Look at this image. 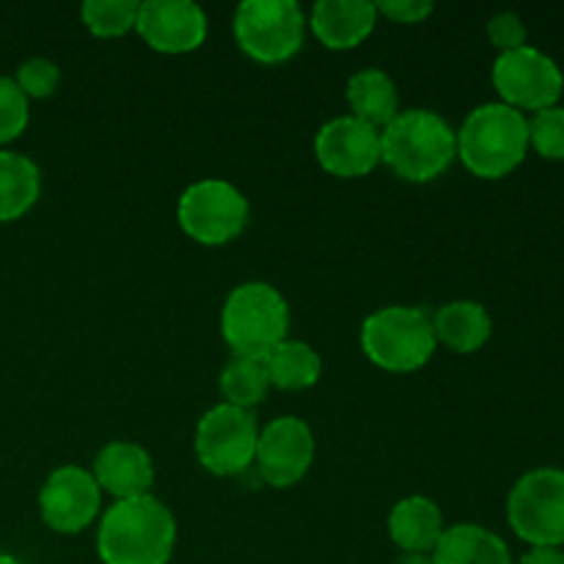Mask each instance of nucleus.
I'll return each mask as SVG.
<instances>
[{"instance_id":"obj_11","label":"nucleus","mask_w":564,"mask_h":564,"mask_svg":"<svg viewBox=\"0 0 564 564\" xmlns=\"http://www.w3.org/2000/svg\"><path fill=\"white\" fill-rule=\"evenodd\" d=\"M99 507L102 490L94 474L80 466L55 468L39 490V516L58 534H77L91 527Z\"/></svg>"},{"instance_id":"obj_4","label":"nucleus","mask_w":564,"mask_h":564,"mask_svg":"<svg viewBox=\"0 0 564 564\" xmlns=\"http://www.w3.org/2000/svg\"><path fill=\"white\" fill-rule=\"evenodd\" d=\"M290 306L268 281H246L226 295L220 334L235 356L264 358L286 339Z\"/></svg>"},{"instance_id":"obj_8","label":"nucleus","mask_w":564,"mask_h":564,"mask_svg":"<svg viewBox=\"0 0 564 564\" xmlns=\"http://www.w3.org/2000/svg\"><path fill=\"white\" fill-rule=\"evenodd\" d=\"M176 220L193 242L218 248L246 231L251 220V204L231 182L198 180L180 196Z\"/></svg>"},{"instance_id":"obj_5","label":"nucleus","mask_w":564,"mask_h":564,"mask_svg":"<svg viewBox=\"0 0 564 564\" xmlns=\"http://www.w3.org/2000/svg\"><path fill=\"white\" fill-rule=\"evenodd\" d=\"M433 317L416 306H383L361 325V350L375 367L408 375L435 356Z\"/></svg>"},{"instance_id":"obj_19","label":"nucleus","mask_w":564,"mask_h":564,"mask_svg":"<svg viewBox=\"0 0 564 564\" xmlns=\"http://www.w3.org/2000/svg\"><path fill=\"white\" fill-rule=\"evenodd\" d=\"M430 556L433 564H512L505 540L479 523H455L444 529Z\"/></svg>"},{"instance_id":"obj_14","label":"nucleus","mask_w":564,"mask_h":564,"mask_svg":"<svg viewBox=\"0 0 564 564\" xmlns=\"http://www.w3.org/2000/svg\"><path fill=\"white\" fill-rule=\"evenodd\" d=\"M135 31L154 53H193L207 39V14L191 0H147L138 6Z\"/></svg>"},{"instance_id":"obj_30","label":"nucleus","mask_w":564,"mask_h":564,"mask_svg":"<svg viewBox=\"0 0 564 564\" xmlns=\"http://www.w3.org/2000/svg\"><path fill=\"white\" fill-rule=\"evenodd\" d=\"M518 564H564L562 549H529Z\"/></svg>"},{"instance_id":"obj_26","label":"nucleus","mask_w":564,"mask_h":564,"mask_svg":"<svg viewBox=\"0 0 564 564\" xmlns=\"http://www.w3.org/2000/svg\"><path fill=\"white\" fill-rule=\"evenodd\" d=\"M31 108L14 77H0V147L17 141L25 132Z\"/></svg>"},{"instance_id":"obj_13","label":"nucleus","mask_w":564,"mask_h":564,"mask_svg":"<svg viewBox=\"0 0 564 564\" xmlns=\"http://www.w3.org/2000/svg\"><path fill=\"white\" fill-rule=\"evenodd\" d=\"M319 169L339 180H358L380 165V130L356 116H336L314 135Z\"/></svg>"},{"instance_id":"obj_1","label":"nucleus","mask_w":564,"mask_h":564,"mask_svg":"<svg viewBox=\"0 0 564 564\" xmlns=\"http://www.w3.org/2000/svg\"><path fill=\"white\" fill-rule=\"evenodd\" d=\"M176 549V518L152 494L116 501L99 518L97 554L102 564H169Z\"/></svg>"},{"instance_id":"obj_3","label":"nucleus","mask_w":564,"mask_h":564,"mask_svg":"<svg viewBox=\"0 0 564 564\" xmlns=\"http://www.w3.org/2000/svg\"><path fill=\"white\" fill-rule=\"evenodd\" d=\"M529 119L505 102H485L457 130V158L479 180H505L527 160Z\"/></svg>"},{"instance_id":"obj_25","label":"nucleus","mask_w":564,"mask_h":564,"mask_svg":"<svg viewBox=\"0 0 564 564\" xmlns=\"http://www.w3.org/2000/svg\"><path fill=\"white\" fill-rule=\"evenodd\" d=\"M529 149L543 160H564V108L538 110L529 119Z\"/></svg>"},{"instance_id":"obj_31","label":"nucleus","mask_w":564,"mask_h":564,"mask_svg":"<svg viewBox=\"0 0 564 564\" xmlns=\"http://www.w3.org/2000/svg\"><path fill=\"white\" fill-rule=\"evenodd\" d=\"M391 564H433L430 554H400Z\"/></svg>"},{"instance_id":"obj_12","label":"nucleus","mask_w":564,"mask_h":564,"mask_svg":"<svg viewBox=\"0 0 564 564\" xmlns=\"http://www.w3.org/2000/svg\"><path fill=\"white\" fill-rule=\"evenodd\" d=\"M314 433L303 419L281 416L259 430L253 466L270 488H292L314 463Z\"/></svg>"},{"instance_id":"obj_28","label":"nucleus","mask_w":564,"mask_h":564,"mask_svg":"<svg viewBox=\"0 0 564 564\" xmlns=\"http://www.w3.org/2000/svg\"><path fill=\"white\" fill-rule=\"evenodd\" d=\"M488 39L499 50V55L527 47V22L516 11H499V14H494L488 20Z\"/></svg>"},{"instance_id":"obj_24","label":"nucleus","mask_w":564,"mask_h":564,"mask_svg":"<svg viewBox=\"0 0 564 564\" xmlns=\"http://www.w3.org/2000/svg\"><path fill=\"white\" fill-rule=\"evenodd\" d=\"M138 0H88L80 6L83 25L97 39H119L135 31Z\"/></svg>"},{"instance_id":"obj_21","label":"nucleus","mask_w":564,"mask_h":564,"mask_svg":"<svg viewBox=\"0 0 564 564\" xmlns=\"http://www.w3.org/2000/svg\"><path fill=\"white\" fill-rule=\"evenodd\" d=\"M347 105L356 119L367 121L375 130H383L400 113V91L391 75L383 69H361L347 80Z\"/></svg>"},{"instance_id":"obj_17","label":"nucleus","mask_w":564,"mask_h":564,"mask_svg":"<svg viewBox=\"0 0 564 564\" xmlns=\"http://www.w3.org/2000/svg\"><path fill=\"white\" fill-rule=\"evenodd\" d=\"M444 529L441 507L427 496H405L391 507L389 538L402 554H433Z\"/></svg>"},{"instance_id":"obj_10","label":"nucleus","mask_w":564,"mask_h":564,"mask_svg":"<svg viewBox=\"0 0 564 564\" xmlns=\"http://www.w3.org/2000/svg\"><path fill=\"white\" fill-rule=\"evenodd\" d=\"M494 88L499 91V102L516 110H538L560 105L564 91V75L551 55L538 47H521L512 53H501L494 61L490 72Z\"/></svg>"},{"instance_id":"obj_22","label":"nucleus","mask_w":564,"mask_h":564,"mask_svg":"<svg viewBox=\"0 0 564 564\" xmlns=\"http://www.w3.org/2000/svg\"><path fill=\"white\" fill-rule=\"evenodd\" d=\"M270 386L279 391H306L317 386L323 375V358L306 341L284 339L264 356Z\"/></svg>"},{"instance_id":"obj_32","label":"nucleus","mask_w":564,"mask_h":564,"mask_svg":"<svg viewBox=\"0 0 564 564\" xmlns=\"http://www.w3.org/2000/svg\"><path fill=\"white\" fill-rule=\"evenodd\" d=\"M0 564H22V562L11 554H0Z\"/></svg>"},{"instance_id":"obj_6","label":"nucleus","mask_w":564,"mask_h":564,"mask_svg":"<svg viewBox=\"0 0 564 564\" xmlns=\"http://www.w3.org/2000/svg\"><path fill=\"white\" fill-rule=\"evenodd\" d=\"M308 20L295 0H246L235 11V39L248 58L284 64L301 53Z\"/></svg>"},{"instance_id":"obj_15","label":"nucleus","mask_w":564,"mask_h":564,"mask_svg":"<svg viewBox=\"0 0 564 564\" xmlns=\"http://www.w3.org/2000/svg\"><path fill=\"white\" fill-rule=\"evenodd\" d=\"M94 479L99 490L110 494L116 501L141 499L152 494L154 463L141 444L132 441H110L94 457Z\"/></svg>"},{"instance_id":"obj_20","label":"nucleus","mask_w":564,"mask_h":564,"mask_svg":"<svg viewBox=\"0 0 564 564\" xmlns=\"http://www.w3.org/2000/svg\"><path fill=\"white\" fill-rule=\"evenodd\" d=\"M42 196V171L28 154L0 149V224L20 220Z\"/></svg>"},{"instance_id":"obj_29","label":"nucleus","mask_w":564,"mask_h":564,"mask_svg":"<svg viewBox=\"0 0 564 564\" xmlns=\"http://www.w3.org/2000/svg\"><path fill=\"white\" fill-rule=\"evenodd\" d=\"M378 17H389L391 22H400V25H416L424 22L435 11V6L430 0H383V3H375Z\"/></svg>"},{"instance_id":"obj_9","label":"nucleus","mask_w":564,"mask_h":564,"mask_svg":"<svg viewBox=\"0 0 564 564\" xmlns=\"http://www.w3.org/2000/svg\"><path fill=\"white\" fill-rule=\"evenodd\" d=\"M259 444V424L251 411L220 402L209 408L196 424L193 449L198 463L215 477H237L253 466Z\"/></svg>"},{"instance_id":"obj_7","label":"nucleus","mask_w":564,"mask_h":564,"mask_svg":"<svg viewBox=\"0 0 564 564\" xmlns=\"http://www.w3.org/2000/svg\"><path fill=\"white\" fill-rule=\"evenodd\" d=\"M507 521L529 549H564V471L534 468L507 499Z\"/></svg>"},{"instance_id":"obj_23","label":"nucleus","mask_w":564,"mask_h":564,"mask_svg":"<svg viewBox=\"0 0 564 564\" xmlns=\"http://www.w3.org/2000/svg\"><path fill=\"white\" fill-rule=\"evenodd\" d=\"M270 386L268 364L264 358H248L235 356L220 372V391H224L226 402L242 411H251L253 405L264 402Z\"/></svg>"},{"instance_id":"obj_18","label":"nucleus","mask_w":564,"mask_h":564,"mask_svg":"<svg viewBox=\"0 0 564 564\" xmlns=\"http://www.w3.org/2000/svg\"><path fill=\"white\" fill-rule=\"evenodd\" d=\"M433 330L435 341L449 347L452 352L471 356L488 345L490 334H494V319L482 303L452 301L433 314Z\"/></svg>"},{"instance_id":"obj_27","label":"nucleus","mask_w":564,"mask_h":564,"mask_svg":"<svg viewBox=\"0 0 564 564\" xmlns=\"http://www.w3.org/2000/svg\"><path fill=\"white\" fill-rule=\"evenodd\" d=\"M14 83L20 86V91L25 94L28 99H47L53 97L55 88H58L61 69L55 61L33 55V58L22 61V64L17 66Z\"/></svg>"},{"instance_id":"obj_2","label":"nucleus","mask_w":564,"mask_h":564,"mask_svg":"<svg viewBox=\"0 0 564 564\" xmlns=\"http://www.w3.org/2000/svg\"><path fill=\"white\" fill-rule=\"evenodd\" d=\"M455 160L457 130L435 110H400L380 130V163L413 185L438 180Z\"/></svg>"},{"instance_id":"obj_16","label":"nucleus","mask_w":564,"mask_h":564,"mask_svg":"<svg viewBox=\"0 0 564 564\" xmlns=\"http://www.w3.org/2000/svg\"><path fill=\"white\" fill-rule=\"evenodd\" d=\"M306 20L328 50H352L375 31L378 9L369 0H319Z\"/></svg>"}]
</instances>
